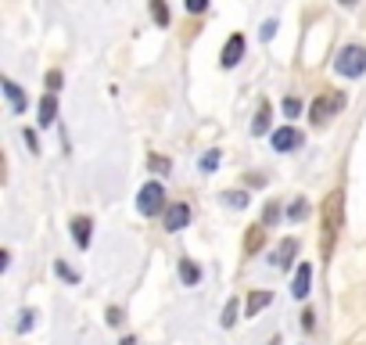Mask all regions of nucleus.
I'll use <instances>...</instances> for the list:
<instances>
[{"label": "nucleus", "instance_id": "f257e3e1", "mask_svg": "<svg viewBox=\"0 0 366 345\" xmlns=\"http://www.w3.org/2000/svg\"><path fill=\"white\" fill-rule=\"evenodd\" d=\"M341 227H345V191H330L327 201L320 205V256L323 259L334 256Z\"/></svg>", "mask_w": 366, "mask_h": 345}, {"label": "nucleus", "instance_id": "f03ea898", "mask_svg": "<svg viewBox=\"0 0 366 345\" xmlns=\"http://www.w3.org/2000/svg\"><path fill=\"white\" fill-rule=\"evenodd\" d=\"M341 108H345V90L320 93V98L309 104V119L316 122V126H323V122H330V115H338Z\"/></svg>", "mask_w": 366, "mask_h": 345}, {"label": "nucleus", "instance_id": "7ed1b4c3", "mask_svg": "<svg viewBox=\"0 0 366 345\" xmlns=\"http://www.w3.org/2000/svg\"><path fill=\"white\" fill-rule=\"evenodd\" d=\"M334 69H338L345 80H356V76H363V72H366V47L348 43L345 51L338 54V61H334Z\"/></svg>", "mask_w": 366, "mask_h": 345}, {"label": "nucleus", "instance_id": "20e7f679", "mask_svg": "<svg viewBox=\"0 0 366 345\" xmlns=\"http://www.w3.org/2000/svg\"><path fill=\"white\" fill-rule=\"evenodd\" d=\"M162 205H165L162 183H144V187H140V194H137V209H140V212L155 216V212H162Z\"/></svg>", "mask_w": 366, "mask_h": 345}, {"label": "nucleus", "instance_id": "39448f33", "mask_svg": "<svg viewBox=\"0 0 366 345\" xmlns=\"http://www.w3.org/2000/svg\"><path fill=\"white\" fill-rule=\"evenodd\" d=\"M241 58H244V36L233 33V36L227 40V47H222V58H219V61H222V69H233Z\"/></svg>", "mask_w": 366, "mask_h": 345}, {"label": "nucleus", "instance_id": "423d86ee", "mask_svg": "<svg viewBox=\"0 0 366 345\" xmlns=\"http://www.w3.org/2000/svg\"><path fill=\"white\" fill-rule=\"evenodd\" d=\"M298 144H301V133H298L295 126H284V130L273 133V151H280V155H284V151H295Z\"/></svg>", "mask_w": 366, "mask_h": 345}, {"label": "nucleus", "instance_id": "0eeeda50", "mask_svg": "<svg viewBox=\"0 0 366 345\" xmlns=\"http://www.w3.org/2000/svg\"><path fill=\"white\" fill-rule=\"evenodd\" d=\"M309 280H312V266H309V263H301L298 270H295V280H291L295 299H306V295H309Z\"/></svg>", "mask_w": 366, "mask_h": 345}, {"label": "nucleus", "instance_id": "6e6552de", "mask_svg": "<svg viewBox=\"0 0 366 345\" xmlns=\"http://www.w3.org/2000/svg\"><path fill=\"white\" fill-rule=\"evenodd\" d=\"M262 245H266V223L248 227V234H244V256H255Z\"/></svg>", "mask_w": 366, "mask_h": 345}, {"label": "nucleus", "instance_id": "1a4fd4ad", "mask_svg": "<svg viewBox=\"0 0 366 345\" xmlns=\"http://www.w3.org/2000/svg\"><path fill=\"white\" fill-rule=\"evenodd\" d=\"M90 230H93V223H90L87 216H76V219H72V241H76L79 248H87V245H90V238H93Z\"/></svg>", "mask_w": 366, "mask_h": 345}, {"label": "nucleus", "instance_id": "9d476101", "mask_svg": "<svg viewBox=\"0 0 366 345\" xmlns=\"http://www.w3.org/2000/svg\"><path fill=\"white\" fill-rule=\"evenodd\" d=\"M187 223H190V209L176 201V205H172V209L165 212V230H183Z\"/></svg>", "mask_w": 366, "mask_h": 345}, {"label": "nucleus", "instance_id": "9b49d317", "mask_svg": "<svg viewBox=\"0 0 366 345\" xmlns=\"http://www.w3.org/2000/svg\"><path fill=\"white\" fill-rule=\"evenodd\" d=\"M4 93H8V101H11L14 112H25V93H22V87H19V83L4 80Z\"/></svg>", "mask_w": 366, "mask_h": 345}, {"label": "nucleus", "instance_id": "f8f14e48", "mask_svg": "<svg viewBox=\"0 0 366 345\" xmlns=\"http://www.w3.org/2000/svg\"><path fill=\"white\" fill-rule=\"evenodd\" d=\"M54 115H58V101H54V93H47L40 101V126H51Z\"/></svg>", "mask_w": 366, "mask_h": 345}, {"label": "nucleus", "instance_id": "ddd939ff", "mask_svg": "<svg viewBox=\"0 0 366 345\" xmlns=\"http://www.w3.org/2000/svg\"><path fill=\"white\" fill-rule=\"evenodd\" d=\"M269 302H273V295H269V291H251L248 295V317H255V313L266 309Z\"/></svg>", "mask_w": 366, "mask_h": 345}, {"label": "nucleus", "instance_id": "4468645a", "mask_svg": "<svg viewBox=\"0 0 366 345\" xmlns=\"http://www.w3.org/2000/svg\"><path fill=\"white\" fill-rule=\"evenodd\" d=\"M269 130V104L266 101H259V112H255V119H251V133H266Z\"/></svg>", "mask_w": 366, "mask_h": 345}, {"label": "nucleus", "instance_id": "2eb2a0df", "mask_svg": "<svg viewBox=\"0 0 366 345\" xmlns=\"http://www.w3.org/2000/svg\"><path fill=\"white\" fill-rule=\"evenodd\" d=\"M298 252V241H280V248H277V256H273V263L280 266V270H284V266H288L291 263V256Z\"/></svg>", "mask_w": 366, "mask_h": 345}, {"label": "nucleus", "instance_id": "dca6fc26", "mask_svg": "<svg viewBox=\"0 0 366 345\" xmlns=\"http://www.w3.org/2000/svg\"><path fill=\"white\" fill-rule=\"evenodd\" d=\"M180 280H183V285H198V280H201V270H198V266L190 263V259H183V263H180Z\"/></svg>", "mask_w": 366, "mask_h": 345}, {"label": "nucleus", "instance_id": "f3484780", "mask_svg": "<svg viewBox=\"0 0 366 345\" xmlns=\"http://www.w3.org/2000/svg\"><path fill=\"white\" fill-rule=\"evenodd\" d=\"M151 19L158 22V25H169V8H165V0H151Z\"/></svg>", "mask_w": 366, "mask_h": 345}, {"label": "nucleus", "instance_id": "a211bd4d", "mask_svg": "<svg viewBox=\"0 0 366 345\" xmlns=\"http://www.w3.org/2000/svg\"><path fill=\"white\" fill-rule=\"evenodd\" d=\"M298 112H301V101H298V98H284V115L291 119V115H298Z\"/></svg>", "mask_w": 366, "mask_h": 345}, {"label": "nucleus", "instance_id": "6ab92c4d", "mask_svg": "<svg viewBox=\"0 0 366 345\" xmlns=\"http://www.w3.org/2000/svg\"><path fill=\"white\" fill-rule=\"evenodd\" d=\"M54 270H58V277H65V280H69V285H76V280H79V277H76V270H69V266H65V263H61V259L54 263Z\"/></svg>", "mask_w": 366, "mask_h": 345}, {"label": "nucleus", "instance_id": "aec40b11", "mask_svg": "<svg viewBox=\"0 0 366 345\" xmlns=\"http://www.w3.org/2000/svg\"><path fill=\"white\" fill-rule=\"evenodd\" d=\"M216 166H219V151L212 148V151H209V155H205V159H201V169H205V172H212Z\"/></svg>", "mask_w": 366, "mask_h": 345}, {"label": "nucleus", "instance_id": "412c9836", "mask_svg": "<svg viewBox=\"0 0 366 345\" xmlns=\"http://www.w3.org/2000/svg\"><path fill=\"white\" fill-rule=\"evenodd\" d=\"M151 169L155 172H169L172 166H169V159H162V155H151Z\"/></svg>", "mask_w": 366, "mask_h": 345}, {"label": "nucleus", "instance_id": "4be33fe9", "mask_svg": "<svg viewBox=\"0 0 366 345\" xmlns=\"http://www.w3.org/2000/svg\"><path fill=\"white\" fill-rule=\"evenodd\" d=\"M233 320H237V302L230 299V306H227V309H222V324H227V327H230Z\"/></svg>", "mask_w": 366, "mask_h": 345}, {"label": "nucleus", "instance_id": "5701e85b", "mask_svg": "<svg viewBox=\"0 0 366 345\" xmlns=\"http://www.w3.org/2000/svg\"><path fill=\"white\" fill-rule=\"evenodd\" d=\"M33 324H36V313H33V309H25V313H22V324H19V331H29V327H33Z\"/></svg>", "mask_w": 366, "mask_h": 345}, {"label": "nucleus", "instance_id": "b1692460", "mask_svg": "<svg viewBox=\"0 0 366 345\" xmlns=\"http://www.w3.org/2000/svg\"><path fill=\"white\" fill-rule=\"evenodd\" d=\"M306 212H309V205H306V201H301V198H298V201H295V205H291V212H288V216H291V219H301V216H306Z\"/></svg>", "mask_w": 366, "mask_h": 345}, {"label": "nucleus", "instance_id": "393cba45", "mask_svg": "<svg viewBox=\"0 0 366 345\" xmlns=\"http://www.w3.org/2000/svg\"><path fill=\"white\" fill-rule=\"evenodd\" d=\"M227 201H230L233 209H244V205H248V194H241V191H237V194H227Z\"/></svg>", "mask_w": 366, "mask_h": 345}, {"label": "nucleus", "instance_id": "a878e982", "mask_svg": "<svg viewBox=\"0 0 366 345\" xmlns=\"http://www.w3.org/2000/svg\"><path fill=\"white\" fill-rule=\"evenodd\" d=\"M58 87H61V72L54 69V72H47V90H51V93H54Z\"/></svg>", "mask_w": 366, "mask_h": 345}, {"label": "nucleus", "instance_id": "bb28decb", "mask_svg": "<svg viewBox=\"0 0 366 345\" xmlns=\"http://www.w3.org/2000/svg\"><path fill=\"white\" fill-rule=\"evenodd\" d=\"M205 8H209V0H187V11H190V14H198V11H205Z\"/></svg>", "mask_w": 366, "mask_h": 345}, {"label": "nucleus", "instance_id": "cd10ccee", "mask_svg": "<svg viewBox=\"0 0 366 345\" xmlns=\"http://www.w3.org/2000/svg\"><path fill=\"white\" fill-rule=\"evenodd\" d=\"M22 137H25V144H29V151H40V140H36V133H33V130H25Z\"/></svg>", "mask_w": 366, "mask_h": 345}, {"label": "nucleus", "instance_id": "c85d7f7f", "mask_svg": "<svg viewBox=\"0 0 366 345\" xmlns=\"http://www.w3.org/2000/svg\"><path fill=\"white\" fill-rule=\"evenodd\" d=\"M277 216H280V209H277V205H269L266 216H262V223H266V227H269V223H277Z\"/></svg>", "mask_w": 366, "mask_h": 345}, {"label": "nucleus", "instance_id": "c756f323", "mask_svg": "<svg viewBox=\"0 0 366 345\" xmlns=\"http://www.w3.org/2000/svg\"><path fill=\"white\" fill-rule=\"evenodd\" d=\"M312 317H316V313H312V309H306V313H301V327H306V331H312V324H316Z\"/></svg>", "mask_w": 366, "mask_h": 345}, {"label": "nucleus", "instance_id": "7c9ffc66", "mask_svg": "<svg viewBox=\"0 0 366 345\" xmlns=\"http://www.w3.org/2000/svg\"><path fill=\"white\" fill-rule=\"evenodd\" d=\"M119 320H122V309L111 306V309H108V324H119Z\"/></svg>", "mask_w": 366, "mask_h": 345}, {"label": "nucleus", "instance_id": "2f4dec72", "mask_svg": "<svg viewBox=\"0 0 366 345\" xmlns=\"http://www.w3.org/2000/svg\"><path fill=\"white\" fill-rule=\"evenodd\" d=\"M273 33H277V22H266V25H262V36L269 40V36H273Z\"/></svg>", "mask_w": 366, "mask_h": 345}, {"label": "nucleus", "instance_id": "473e14b6", "mask_svg": "<svg viewBox=\"0 0 366 345\" xmlns=\"http://www.w3.org/2000/svg\"><path fill=\"white\" fill-rule=\"evenodd\" d=\"M122 345H137V342H133V338H122Z\"/></svg>", "mask_w": 366, "mask_h": 345}, {"label": "nucleus", "instance_id": "72a5a7b5", "mask_svg": "<svg viewBox=\"0 0 366 345\" xmlns=\"http://www.w3.org/2000/svg\"><path fill=\"white\" fill-rule=\"evenodd\" d=\"M341 4H348V8H352V4H356V0H341Z\"/></svg>", "mask_w": 366, "mask_h": 345}]
</instances>
